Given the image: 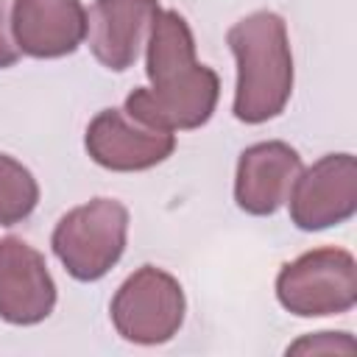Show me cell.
<instances>
[{
  "instance_id": "cell-12",
  "label": "cell",
  "mask_w": 357,
  "mask_h": 357,
  "mask_svg": "<svg viewBox=\"0 0 357 357\" xmlns=\"http://www.w3.org/2000/svg\"><path fill=\"white\" fill-rule=\"evenodd\" d=\"M145 45H148L145 73H148L151 86L170 84L181 75H187L198 64L192 31H190L187 20L173 8H165L156 14Z\"/></svg>"
},
{
  "instance_id": "cell-9",
  "label": "cell",
  "mask_w": 357,
  "mask_h": 357,
  "mask_svg": "<svg viewBox=\"0 0 357 357\" xmlns=\"http://www.w3.org/2000/svg\"><path fill=\"white\" fill-rule=\"evenodd\" d=\"M159 11V0H95L84 42L103 67L123 73L137 61Z\"/></svg>"
},
{
  "instance_id": "cell-11",
  "label": "cell",
  "mask_w": 357,
  "mask_h": 357,
  "mask_svg": "<svg viewBox=\"0 0 357 357\" xmlns=\"http://www.w3.org/2000/svg\"><path fill=\"white\" fill-rule=\"evenodd\" d=\"M14 36L25 56L61 59L84 42L86 8L81 0H14Z\"/></svg>"
},
{
  "instance_id": "cell-5",
  "label": "cell",
  "mask_w": 357,
  "mask_h": 357,
  "mask_svg": "<svg viewBox=\"0 0 357 357\" xmlns=\"http://www.w3.org/2000/svg\"><path fill=\"white\" fill-rule=\"evenodd\" d=\"M290 220L301 231H321L349 220L357 212V159L351 153H326L298 173L287 195Z\"/></svg>"
},
{
  "instance_id": "cell-2",
  "label": "cell",
  "mask_w": 357,
  "mask_h": 357,
  "mask_svg": "<svg viewBox=\"0 0 357 357\" xmlns=\"http://www.w3.org/2000/svg\"><path fill=\"white\" fill-rule=\"evenodd\" d=\"M126 237L128 209L117 198H95L61 215L50 245L73 279L95 282L120 262Z\"/></svg>"
},
{
  "instance_id": "cell-13",
  "label": "cell",
  "mask_w": 357,
  "mask_h": 357,
  "mask_svg": "<svg viewBox=\"0 0 357 357\" xmlns=\"http://www.w3.org/2000/svg\"><path fill=\"white\" fill-rule=\"evenodd\" d=\"M39 204L33 173L8 153H0V226L22 223Z\"/></svg>"
},
{
  "instance_id": "cell-15",
  "label": "cell",
  "mask_w": 357,
  "mask_h": 357,
  "mask_svg": "<svg viewBox=\"0 0 357 357\" xmlns=\"http://www.w3.org/2000/svg\"><path fill=\"white\" fill-rule=\"evenodd\" d=\"M20 45L14 36V0H0V70L20 59Z\"/></svg>"
},
{
  "instance_id": "cell-1",
  "label": "cell",
  "mask_w": 357,
  "mask_h": 357,
  "mask_svg": "<svg viewBox=\"0 0 357 357\" xmlns=\"http://www.w3.org/2000/svg\"><path fill=\"white\" fill-rule=\"evenodd\" d=\"M226 42L237 61L234 117L257 126L282 114L293 95V53L284 20L276 11H254L229 28Z\"/></svg>"
},
{
  "instance_id": "cell-7",
  "label": "cell",
  "mask_w": 357,
  "mask_h": 357,
  "mask_svg": "<svg viewBox=\"0 0 357 357\" xmlns=\"http://www.w3.org/2000/svg\"><path fill=\"white\" fill-rule=\"evenodd\" d=\"M84 145L100 167L134 173L165 162L176 148V134L145 126L126 109H103L89 120Z\"/></svg>"
},
{
  "instance_id": "cell-10",
  "label": "cell",
  "mask_w": 357,
  "mask_h": 357,
  "mask_svg": "<svg viewBox=\"0 0 357 357\" xmlns=\"http://www.w3.org/2000/svg\"><path fill=\"white\" fill-rule=\"evenodd\" d=\"M304 170L301 156L282 139L248 145L237 159L234 201L248 215H273L293 190V181Z\"/></svg>"
},
{
  "instance_id": "cell-4",
  "label": "cell",
  "mask_w": 357,
  "mask_h": 357,
  "mask_svg": "<svg viewBox=\"0 0 357 357\" xmlns=\"http://www.w3.org/2000/svg\"><path fill=\"white\" fill-rule=\"evenodd\" d=\"M184 290L176 276L156 265L137 268L112 298V324L128 343H167L184 324Z\"/></svg>"
},
{
  "instance_id": "cell-3",
  "label": "cell",
  "mask_w": 357,
  "mask_h": 357,
  "mask_svg": "<svg viewBox=\"0 0 357 357\" xmlns=\"http://www.w3.org/2000/svg\"><path fill=\"white\" fill-rule=\"evenodd\" d=\"M279 304L298 318L343 315L357 304V262L346 248H312L276 276Z\"/></svg>"
},
{
  "instance_id": "cell-6",
  "label": "cell",
  "mask_w": 357,
  "mask_h": 357,
  "mask_svg": "<svg viewBox=\"0 0 357 357\" xmlns=\"http://www.w3.org/2000/svg\"><path fill=\"white\" fill-rule=\"evenodd\" d=\"M220 95V78L212 67L195 64L187 75L162 84V86H139L126 98V112L153 128L162 131H190L204 126Z\"/></svg>"
},
{
  "instance_id": "cell-14",
  "label": "cell",
  "mask_w": 357,
  "mask_h": 357,
  "mask_svg": "<svg viewBox=\"0 0 357 357\" xmlns=\"http://www.w3.org/2000/svg\"><path fill=\"white\" fill-rule=\"evenodd\" d=\"M357 343L349 332H315L287 346V354H354Z\"/></svg>"
},
{
  "instance_id": "cell-8",
  "label": "cell",
  "mask_w": 357,
  "mask_h": 357,
  "mask_svg": "<svg viewBox=\"0 0 357 357\" xmlns=\"http://www.w3.org/2000/svg\"><path fill=\"white\" fill-rule=\"evenodd\" d=\"M56 307V282L45 257L20 237L0 240V318L33 326Z\"/></svg>"
}]
</instances>
